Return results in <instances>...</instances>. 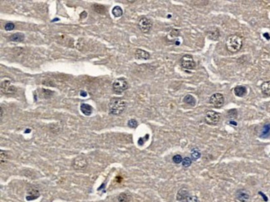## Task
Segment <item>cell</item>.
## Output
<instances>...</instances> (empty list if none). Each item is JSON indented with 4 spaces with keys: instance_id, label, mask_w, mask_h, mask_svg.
I'll use <instances>...</instances> for the list:
<instances>
[{
    "instance_id": "1",
    "label": "cell",
    "mask_w": 270,
    "mask_h": 202,
    "mask_svg": "<svg viewBox=\"0 0 270 202\" xmlns=\"http://www.w3.org/2000/svg\"><path fill=\"white\" fill-rule=\"evenodd\" d=\"M126 108V101L122 98L114 97L111 99L108 104L109 113L113 116H120Z\"/></svg>"
},
{
    "instance_id": "2",
    "label": "cell",
    "mask_w": 270,
    "mask_h": 202,
    "mask_svg": "<svg viewBox=\"0 0 270 202\" xmlns=\"http://www.w3.org/2000/svg\"><path fill=\"white\" fill-rule=\"evenodd\" d=\"M225 45L226 48L228 52L235 53L241 49L242 46H243V39L241 37L236 35V34L230 35L228 37V38L226 40Z\"/></svg>"
},
{
    "instance_id": "3",
    "label": "cell",
    "mask_w": 270,
    "mask_h": 202,
    "mask_svg": "<svg viewBox=\"0 0 270 202\" xmlns=\"http://www.w3.org/2000/svg\"><path fill=\"white\" fill-rule=\"evenodd\" d=\"M128 87L129 85H128L127 81L123 78H117L112 84V89L116 94H122V92L127 90Z\"/></svg>"
},
{
    "instance_id": "4",
    "label": "cell",
    "mask_w": 270,
    "mask_h": 202,
    "mask_svg": "<svg viewBox=\"0 0 270 202\" xmlns=\"http://www.w3.org/2000/svg\"><path fill=\"white\" fill-rule=\"evenodd\" d=\"M87 165H88V162L86 161V159L82 155L77 156L76 158H74L73 163H72L73 168L76 171H84L87 167Z\"/></svg>"
},
{
    "instance_id": "5",
    "label": "cell",
    "mask_w": 270,
    "mask_h": 202,
    "mask_svg": "<svg viewBox=\"0 0 270 202\" xmlns=\"http://www.w3.org/2000/svg\"><path fill=\"white\" fill-rule=\"evenodd\" d=\"M179 62H180V65H181V67L183 68H184V69H189V70L195 69V66H196L193 57L191 55L189 54L184 55L180 58V60H179Z\"/></svg>"
},
{
    "instance_id": "6",
    "label": "cell",
    "mask_w": 270,
    "mask_h": 202,
    "mask_svg": "<svg viewBox=\"0 0 270 202\" xmlns=\"http://www.w3.org/2000/svg\"><path fill=\"white\" fill-rule=\"evenodd\" d=\"M221 116L219 113L215 111H208L205 117V122L209 125H217L219 122Z\"/></svg>"
},
{
    "instance_id": "7",
    "label": "cell",
    "mask_w": 270,
    "mask_h": 202,
    "mask_svg": "<svg viewBox=\"0 0 270 202\" xmlns=\"http://www.w3.org/2000/svg\"><path fill=\"white\" fill-rule=\"evenodd\" d=\"M0 88H1L2 94H4V95H13L17 92V88L15 86H13L10 81L8 80L3 81L1 83Z\"/></svg>"
},
{
    "instance_id": "8",
    "label": "cell",
    "mask_w": 270,
    "mask_h": 202,
    "mask_svg": "<svg viewBox=\"0 0 270 202\" xmlns=\"http://www.w3.org/2000/svg\"><path fill=\"white\" fill-rule=\"evenodd\" d=\"M138 27L143 34H148L151 32L152 28V23L149 18L142 17L138 22Z\"/></svg>"
},
{
    "instance_id": "9",
    "label": "cell",
    "mask_w": 270,
    "mask_h": 202,
    "mask_svg": "<svg viewBox=\"0 0 270 202\" xmlns=\"http://www.w3.org/2000/svg\"><path fill=\"white\" fill-rule=\"evenodd\" d=\"M210 103L215 108H220L224 104V97L221 93H215L210 97Z\"/></svg>"
},
{
    "instance_id": "10",
    "label": "cell",
    "mask_w": 270,
    "mask_h": 202,
    "mask_svg": "<svg viewBox=\"0 0 270 202\" xmlns=\"http://www.w3.org/2000/svg\"><path fill=\"white\" fill-rule=\"evenodd\" d=\"M250 198V194L248 191L244 189L239 190L235 194V199L239 202H247L249 201Z\"/></svg>"
},
{
    "instance_id": "11",
    "label": "cell",
    "mask_w": 270,
    "mask_h": 202,
    "mask_svg": "<svg viewBox=\"0 0 270 202\" xmlns=\"http://www.w3.org/2000/svg\"><path fill=\"white\" fill-rule=\"evenodd\" d=\"M135 57L136 59H141V60H147L151 57V55L148 52H146L143 49H138L135 50Z\"/></svg>"
},
{
    "instance_id": "12",
    "label": "cell",
    "mask_w": 270,
    "mask_h": 202,
    "mask_svg": "<svg viewBox=\"0 0 270 202\" xmlns=\"http://www.w3.org/2000/svg\"><path fill=\"white\" fill-rule=\"evenodd\" d=\"M234 93L235 96L242 97L247 94V88L244 86H237L234 88Z\"/></svg>"
},
{
    "instance_id": "13",
    "label": "cell",
    "mask_w": 270,
    "mask_h": 202,
    "mask_svg": "<svg viewBox=\"0 0 270 202\" xmlns=\"http://www.w3.org/2000/svg\"><path fill=\"white\" fill-rule=\"evenodd\" d=\"M188 195H189V191H188L186 189L182 188V189L179 190V191H178V193H177L176 200H179V201H185V200H186V198L188 197Z\"/></svg>"
},
{
    "instance_id": "14",
    "label": "cell",
    "mask_w": 270,
    "mask_h": 202,
    "mask_svg": "<svg viewBox=\"0 0 270 202\" xmlns=\"http://www.w3.org/2000/svg\"><path fill=\"white\" fill-rule=\"evenodd\" d=\"M207 34L209 38L212 40H217L219 38V31L217 28H213V29H209L207 32Z\"/></svg>"
},
{
    "instance_id": "15",
    "label": "cell",
    "mask_w": 270,
    "mask_h": 202,
    "mask_svg": "<svg viewBox=\"0 0 270 202\" xmlns=\"http://www.w3.org/2000/svg\"><path fill=\"white\" fill-rule=\"evenodd\" d=\"M81 111L85 116H90L92 112V107L89 104L82 103L81 104Z\"/></svg>"
},
{
    "instance_id": "16",
    "label": "cell",
    "mask_w": 270,
    "mask_h": 202,
    "mask_svg": "<svg viewBox=\"0 0 270 202\" xmlns=\"http://www.w3.org/2000/svg\"><path fill=\"white\" fill-rule=\"evenodd\" d=\"M261 92L264 96L270 97V81L264 82L261 85Z\"/></svg>"
},
{
    "instance_id": "17",
    "label": "cell",
    "mask_w": 270,
    "mask_h": 202,
    "mask_svg": "<svg viewBox=\"0 0 270 202\" xmlns=\"http://www.w3.org/2000/svg\"><path fill=\"white\" fill-rule=\"evenodd\" d=\"M92 8L93 10L96 12V13L98 14H106V7L102 4H100V3H94L92 5Z\"/></svg>"
},
{
    "instance_id": "18",
    "label": "cell",
    "mask_w": 270,
    "mask_h": 202,
    "mask_svg": "<svg viewBox=\"0 0 270 202\" xmlns=\"http://www.w3.org/2000/svg\"><path fill=\"white\" fill-rule=\"evenodd\" d=\"M131 196L130 194L122 192L117 197V201L118 202H131Z\"/></svg>"
},
{
    "instance_id": "19",
    "label": "cell",
    "mask_w": 270,
    "mask_h": 202,
    "mask_svg": "<svg viewBox=\"0 0 270 202\" xmlns=\"http://www.w3.org/2000/svg\"><path fill=\"white\" fill-rule=\"evenodd\" d=\"M11 41L13 42H23L24 40V34H22V33H16V34H13V35H11V37L9 38Z\"/></svg>"
},
{
    "instance_id": "20",
    "label": "cell",
    "mask_w": 270,
    "mask_h": 202,
    "mask_svg": "<svg viewBox=\"0 0 270 202\" xmlns=\"http://www.w3.org/2000/svg\"><path fill=\"white\" fill-rule=\"evenodd\" d=\"M183 101H184V103H186L188 104V105H190V106H194L195 104H196V100H195V98L192 96V95H190V94H188V95H186V96L184 97V99H183Z\"/></svg>"
},
{
    "instance_id": "21",
    "label": "cell",
    "mask_w": 270,
    "mask_h": 202,
    "mask_svg": "<svg viewBox=\"0 0 270 202\" xmlns=\"http://www.w3.org/2000/svg\"><path fill=\"white\" fill-rule=\"evenodd\" d=\"M112 13L114 17L119 18V17H122V14H123V10H122V8L120 6H115L113 9H112Z\"/></svg>"
},
{
    "instance_id": "22",
    "label": "cell",
    "mask_w": 270,
    "mask_h": 202,
    "mask_svg": "<svg viewBox=\"0 0 270 202\" xmlns=\"http://www.w3.org/2000/svg\"><path fill=\"white\" fill-rule=\"evenodd\" d=\"M269 135H270V124H267L263 127L262 132H261V134H260V137H269Z\"/></svg>"
},
{
    "instance_id": "23",
    "label": "cell",
    "mask_w": 270,
    "mask_h": 202,
    "mask_svg": "<svg viewBox=\"0 0 270 202\" xmlns=\"http://www.w3.org/2000/svg\"><path fill=\"white\" fill-rule=\"evenodd\" d=\"M8 152L3 150H0V161H1V165L6 163L7 161H8Z\"/></svg>"
},
{
    "instance_id": "24",
    "label": "cell",
    "mask_w": 270,
    "mask_h": 202,
    "mask_svg": "<svg viewBox=\"0 0 270 202\" xmlns=\"http://www.w3.org/2000/svg\"><path fill=\"white\" fill-rule=\"evenodd\" d=\"M191 157H192L194 161H196L197 159H199L200 157V152L196 148H195V149H193L191 150Z\"/></svg>"
},
{
    "instance_id": "25",
    "label": "cell",
    "mask_w": 270,
    "mask_h": 202,
    "mask_svg": "<svg viewBox=\"0 0 270 202\" xmlns=\"http://www.w3.org/2000/svg\"><path fill=\"white\" fill-rule=\"evenodd\" d=\"M172 161L175 164H179L182 163L183 161V158L180 155H175L173 157H172Z\"/></svg>"
},
{
    "instance_id": "26",
    "label": "cell",
    "mask_w": 270,
    "mask_h": 202,
    "mask_svg": "<svg viewBox=\"0 0 270 202\" xmlns=\"http://www.w3.org/2000/svg\"><path fill=\"white\" fill-rule=\"evenodd\" d=\"M191 164H192V160L190 157H185V158L183 159L182 165H183L184 167H189Z\"/></svg>"
},
{
    "instance_id": "27",
    "label": "cell",
    "mask_w": 270,
    "mask_h": 202,
    "mask_svg": "<svg viewBox=\"0 0 270 202\" xmlns=\"http://www.w3.org/2000/svg\"><path fill=\"white\" fill-rule=\"evenodd\" d=\"M128 127H131V128H136L138 126V122L135 119H131L128 121Z\"/></svg>"
},
{
    "instance_id": "28",
    "label": "cell",
    "mask_w": 270,
    "mask_h": 202,
    "mask_svg": "<svg viewBox=\"0 0 270 202\" xmlns=\"http://www.w3.org/2000/svg\"><path fill=\"white\" fill-rule=\"evenodd\" d=\"M14 28H15V25H14L13 23H7L4 25V29L6 31H11V30L14 29Z\"/></svg>"
},
{
    "instance_id": "29",
    "label": "cell",
    "mask_w": 270,
    "mask_h": 202,
    "mask_svg": "<svg viewBox=\"0 0 270 202\" xmlns=\"http://www.w3.org/2000/svg\"><path fill=\"white\" fill-rule=\"evenodd\" d=\"M42 94H43L44 97H46V98L50 97L52 96V94L53 93V92L51 91V90H47V89H42Z\"/></svg>"
},
{
    "instance_id": "30",
    "label": "cell",
    "mask_w": 270,
    "mask_h": 202,
    "mask_svg": "<svg viewBox=\"0 0 270 202\" xmlns=\"http://www.w3.org/2000/svg\"><path fill=\"white\" fill-rule=\"evenodd\" d=\"M185 202H198V197L196 195H188Z\"/></svg>"
},
{
    "instance_id": "31",
    "label": "cell",
    "mask_w": 270,
    "mask_h": 202,
    "mask_svg": "<svg viewBox=\"0 0 270 202\" xmlns=\"http://www.w3.org/2000/svg\"><path fill=\"white\" fill-rule=\"evenodd\" d=\"M228 116L232 118H236L237 117V111L235 109H232L230 111H228Z\"/></svg>"
},
{
    "instance_id": "32",
    "label": "cell",
    "mask_w": 270,
    "mask_h": 202,
    "mask_svg": "<svg viewBox=\"0 0 270 202\" xmlns=\"http://www.w3.org/2000/svg\"><path fill=\"white\" fill-rule=\"evenodd\" d=\"M3 107H1V120H2V118H3Z\"/></svg>"
}]
</instances>
